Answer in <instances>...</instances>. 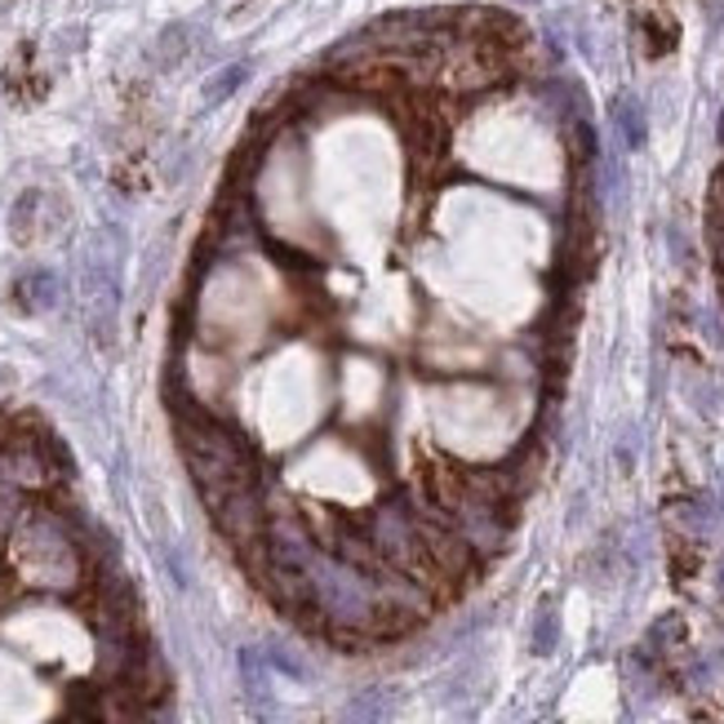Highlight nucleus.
<instances>
[{"instance_id":"f257e3e1","label":"nucleus","mask_w":724,"mask_h":724,"mask_svg":"<svg viewBox=\"0 0 724 724\" xmlns=\"http://www.w3.org/2000/svg\"><path fill=\"white\" fill-rule=\"evenodd\" d=\"M178 445H183L187 472H192L205 507H214L240 489H262V467H258V454L249 449V441L231 423L200 410L196 401L178 405Z\"/></svg>"},{"instance_id":"20e7f679","label":"nucleus","mask_w":724,"mask_h":724,"mask_svg":"<svg viewBox=\"0 0 724 724\" xmlns=\"http://www.w3.org/2000/svg\"><path fill=\"white\" fill-rule=\"evenodd\" d=\"M245 76H249V68L245 63H236V68H223L209 85H205V103H223L227 94H236L240 85H245Z\"/></svg>"},{"instance_id":"7ed1b4c3","label":"nucleus","mask_w":724,"mask_h":724,"mask_svg":"<svg viewBox=\"0 0 724 724\" xmlns=\"http://www.w3.org/2000/svg\"><path fill=\"white\" fill-rule=\"evenodd\" d=\"M613 121H618V130H622V138H627L631 147L644 143V112H640L635 99H618V103H613Z\"/></svg>"},{"instance_id":"f03ea898","label":"nucleus","mask_w":724,"mask_h":724,"mask_svg":"<svg viewBox=\"0 0 724 724\" xmlns=\"http://www.w3.org/2000/svg\"><path fill=\"white\" fill-rule=\"evenodd\" d=\"M392 720V693L383 689H374V693H365V697H355L351 702V711H347V724H387Z\"/></svg>"}]
</instances>
